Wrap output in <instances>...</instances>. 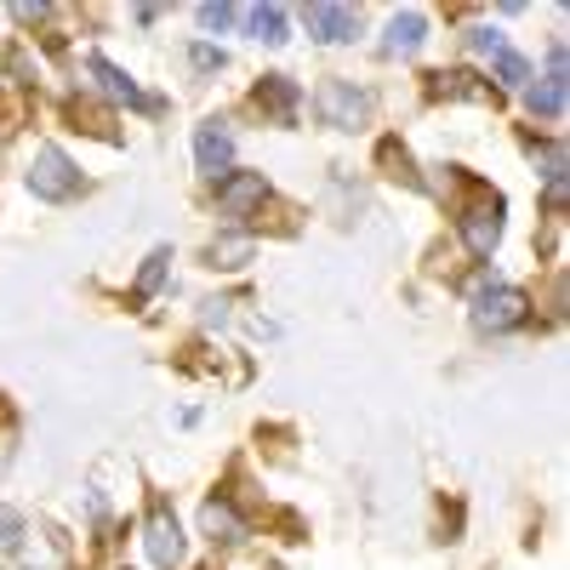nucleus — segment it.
I'll return each mask as SVG.
<instances>
[{
  "label": "nucleus",
  "mask_w": 570,
  "mask_h": 570,
  "mask_svg": "<svg viewBox=\"0 0 570 570\" xmlns=\"http://www.w3.org/2000/svg\"><path fill=\"white\" fill-rule=\"evenodd\" d=\"M142 542H149V559L160 570H177L183 564V531H177V513L166 502L149 508V525H142Z\"/></svg>",
  "instance_id": "obj_6"
},
{
  "label": "nucleus",
  "mask_w": 570,
  "mask_h": 570,
  "mask_svg": "<svg viewBox=\"0 0 570 570\" xmlns=\"http://www.w3.org/2000/svg\"><path fill=\"white\" fill-rule=\"evenodd\" d=\"M252 252H257L252 234H223V240L212 246V268H246Z\"/></svg>",
  "instance_id": "obj_15"
},
{
  "label": "nucleus",
  "mask_w": 570,
  "mask_h": 570,
  "mask_svg": "<svg viewBox=\"0 0 570 570\" xmlns=\"http://www.w3.org/2000/svg\"><path fill=\"white\" fill-rule=\"evenodd\" d=\"M246 35L263 46H285V12L279 7H252L246 12Z\"/></svg>",
  "instance_id": "obj_14"
},
{
  "label": "nucleus",
  "mask_w": 570,
  "mask_h": 570,
  "mask_svg": "<svg viewBox=\"0 0 570 570\" xmlns=\"http://www.w3.org/2000/svg\"><path fill=\"white\" fill-rule=\"evenodd\" d=\"M422 40H428V18L422 12H394L389 18V35H383V52L389 58H411Z\"/></svg>",
  "instance_id": "obj_12"
},
{
  "label": "nucleus",
  "mask_w": 570,
  "mask_h": 570,
  "mask_svg": "<svg viewBox=\"0 0 570 570\" xmlns=\"http://www.w3.org/2000/svg\"><path fill=\"white\" fill-rule=\"evenodd\" d=\"M166 263H171V252H166V246H160V252H149V263H142V274H137V292H131V303H149V297L160 292Z\"/></svg>",
  "instance_id": "obj_16"
},
{
  "label": "nucleus",
  "mask_w": 570,
  "mask_h": 570,
  "mask_svg": "<svg viewBox=\"0 0 570 570\" xmlns=\"http://www.w3.org/2000/svg\"><path fill=\"white\" fill-rule=\"evenodd\" d=\"M195 18H200V29H228L234 18H240V12H234V7H223V0H217V7H212V0H206V7H195Z\"/></svg>",
  "instance_id": "obj_20"
},
{
  "label": "nucleus",
  "mask_w": 570,
  "mask_h": 570,
  "mask_svg": "<svg viewBox=\"0 0 570 570\" xmlns=\"http://www.w3.org/2000/svg\"><path fill=\"white\" fill-rule=\"evenodd\" d=\"M263 200H268V177L263 171H228L217 183V212L223 217H252V212H263Z\"/></svg>",
  "instance_id": "obj_5"
},
{
  "label": "nucleus",
  "mask_w": 570,
  "mask_h": 570,
  "mask_svg": "<svg viewBox=\"0 0 570 570\" xmlns=\"http://www.w3.org/2000/svg\"><path fill=\"white\" fill-rule=\"evenodd\" d=\"M525 104H531V115H542V120H559V115H564V46H553V52H548V75L525 91Z\"/></svg>",
  "instance_id": "obj_9"
},
{
  "label": "nucleus",
  "mask_w": 570,
  "mask_h": 570,
  "mask_svg": "<svg viewBox=\"0 0 570 570\" xmlns=\"http://www.w3.org/2000/svg\"><path fill=\"white\" fill-rule=\"evenodd\" d=\"M195 166H200L212 183H223V177L234 171V131H228L223 120H206V126L195 131Z\"/></svg>",
  "instance_id": "obj_7"
},
{
  "label": "nucleus",
  "mask_w": 570,
  "mask_h": 570,
  "mask_svg": "<svg viewBox=\"0 0 570 570\" xmlns=\"http://www.w3.org/2000/svg\"><path fill=\"white\" fill-rule=\"evenodd\" d=\"M23 537H29L23 531V513L18 508H0V559H12L23 548Z\"/></svg>",
  "instance_id": "obj_18"
},
{
  "label": "nucleus",
  "mask_w": 570,
  "mask_h": 570,
  "mask_svg": "<svg viewBox=\"0 0 570 570\" xmlns=\"http://www.w3.org/2000/svg\"><path fill=\"white\" fill-rule=\"evenodd\" d=\"M297 98H303L297 80H285V75H268V80L257 86V109H268V115L285 120V126H292V115H297Z\"/></svg>",
  "instance_id": "obj_13"
},
{
  "label": "nucleus",
  "mask_w": 570,
  "mask_h": 570,
  "mask_svg": "<svg viewBox=\"0 0 570 570\" xmlns=\"http://www.w3.org/2000/svg\"><path fill=\"white\" fill-rule=\"evenodd\" d=\"M491 69H497L502 86H525V80H531V58H519V52H497Z\"/></svg>",
  "instance_id": "obj_19"
},
{
  "label": "nucleus",
  "mask_w": 570,
  "mask_h": 570,
  "mask_svg": "<svg viewBox=\"0 0 570 570\" xmlns=\"http://www.w3.org/2000/svg\"><path fill=\"white\" fill-rule=\"evenodd\" d=\"M473 46H480L485 58H497V52H508V40H502V29H473Z\"/></svg>",
  "instance_id": "obj_22"
},
{
  "label": "nucleus",
  "mask_w": 570,
  "mask_h": 570,
  "mask_svg": "<svg viewBox=\"0 0 570 570\" xmlns=\"http://www.w3.org/2000/svg\"><path fill=\"white\" fill-rule=\"evenodd\" d=\"M200 531L212 537V542H223V548H234L246 537V519L234 513V502H223V497H212L206 508H200Z\"/></svg>",
  "instance_id": "obj_11"
},
{
  "label": "nucleus",
  "mask_w": 570,
  "mask_h": 570,
  "mask_svg": "<svg viewBox=\"0 0 570 570\" xmlns=\"http://www.w3.org/2000/svg\"><path fill=\"white\" fill-rule=\"evenodd\" d=\"M188 63H195V69H200V75H217V69H223V63H228V58H223V52H217V46H195V52H188Z\"/></svg>",
  "instance_id": "obj_21"
},
{
  "label": "nucleus",
  "mask_w": 570,
  "mask_h": 570,
  "mask_svg": "<svg viewBox=\"0 0 570 570\" xmlns=\"http://www.w3.org/2000/svg\"><path fill=\"white\" fill-rule=\"evenodd\" d=\"M314 109L325 126H337V131H360L371 120V91H360L354 80H325L314 91Z\"/></svg>",
  "instance_id": "obj_3"
},
{
  "label": "nucleus",
  "mask_w": 570,
  "mask_h": 570,
  "mask_svg": "<svg viewBox=\"0 0 570 570\" xmlns=\"http://www.w3.org/2000/svg\"><path fill=\"white\" fill-rule=\"evenodd\" d=\"M525 314H531V297L519 292V285H508L497 274H480V285H473V325L497 337V331L525 325Z\"/></svg>",
  "instance_id": "obj_1"
},
{
  "label": "nucleus",
  "mask_w": 570,
  "mask_h": 570,
  "mask_svg": "<svg viewBox=\"0 0 570 570\" xmlns=\"http://www.w3.org/2000/svg\"><path fill=\"white\" fill-rule=\"evenodd\" d=\"M434 80H440L445 98H491V91H497V86H485L480 75H468V69H456V75H434Z\"/></svg>",
  "instance_id": "obj_17"
},
{
  "label": "nucleus",
  "mask_w": 570,
  "mask_h": 570,
  "mask_svg": "<svg viewBox=\"0 0 570 570\" xmlns=\"http://www.w3.org/2000/svg\"><path fill=\"white\" fill-rule=\"evenodd\" d=\"M86 69H91V80H98V86L109 91L115 104H126V109H142V115H155V109H160V98H149V91H142V86H137L126 69H115L109 58H98V52H91V58H86Z\"/></svg>",
  "instance_id": "obj_8"
},
{
  "label": "nucleus",
  "mask_w": 570,
  "mask_h": 570,
  "mask_svg": "<svg viewBox=\"0 0 570 570\" xmlns=\"http://www.w3.org/2000/svg\"><path fill=\"white\" fill-rule=\"evenodd\" d=\"M29 195L35 200H52V206L80 195V171H75V160L58 149V142L35 149V160H29Z\"/></svg>",
  "instance_id": "obj_2"
},
{
  "label": "nucleus",
  "mask_w": 570,
  "mask_h": 570,
  "mask_svg": "<svg viewBox=\"0 0 570 570\" xmlns=\"http://www.w3.org/2000/svg\"><path fill=\"white\" fill-rule=\"evenodd\" d=\"M456 228H462V240H468V252H473V257H491V252H497V240H502V200H497V195L468 200V206H462V217H456Z\"/></svg>",
  "instance_id": "obj_4"
},
{
  "label": "nucleus",
  "mask_w": 570,
  "mask_h": 570,
  "mask_svg": "<svg viewBox=\"0 0 570 570\" xmlns=\"http://www.w3.org/2000/svg\"><path fill=\"white\" fill-rule=\"evenodd\" d=\"M303 18H308V35L325 40V46H343V40L360 35V12L354 7H308Z\"/></svg>",
  "instance_id": "obj_10"
}]
</instances>
